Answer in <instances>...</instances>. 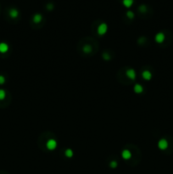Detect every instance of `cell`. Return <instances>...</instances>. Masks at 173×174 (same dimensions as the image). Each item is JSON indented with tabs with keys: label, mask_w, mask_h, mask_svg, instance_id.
Instances as JSON below:
<instances>
[{
	"label": "cell",
	"mask_w": 173,
	"mask_h": 174,
	"mask_svg": "<svg viewBox=\"0 0 173 174\" xmlns=\"http://www.w3.org/2000/svg\"><path fill=\"white\" fill-rule=\"evenodd\" d=\"M139 10H140L141 12H145L146 11V6L145 5H141V6L139 7Z\"/></svg>",
	"instance_id": "cell-19"
},
{
	"label": "cell",
	"mask_w": 173,
	"mask_h": 174,
	"mask_svg": "<svg viewBox=\"0 0 173 174\" xmlns=\"http://www.w3.org/2000/svg\"><path fill=\"white\" fill-rule=\"evenodd\" d=\"M126 77H127L129 79L131 80H135L136 79V72H135L133 69H129V70L126 71Z\"/></svg>",
	"instance_id": "cell-5"
},
{
	"label": "cell",
	"mask_w": 173,
	"mask_h": 174,
	"mask_svg": "<svg viewBox=\"0 0 173 174\" xmlns=\"http://www.w3.org/2000/svg\"><path fill=\"white\" fill-rule=\"evenodd\" d=\"M107 31H108V26H107V24H105V23H101L100 25L99 26V27H98V34L99 35V36H103V35H104L105 33L107 32Z\"/></svg>",
	"instance_id": "cell-1"
},
{
	"label": "cell",
	"mask_w": 173,
	"mask_h": 174,
	"mask_svg": "<svg viewBox=\"0 0 173 174\" xmlns=\"http://www.w3.org/2000/svg\"><path fill=\"white\" fill-rule=\"evenodd\" d=\"M46 147H47L48 150H53L56 149L57 147V142L55 139H53V138H51V139H49V141L46 143Z\"/></svg>",
	"instance_id": "cell-2"
},
{
	"label": "cell",
	"mask_w": 173,
	"mask_h": 174,
	"mask_svg": "<svg viewBox=\"0 0 173 174\" xmlns=\"http://www.w3.org/2000/svg\"><path fill=\"white\" fill-rule=\"evenodd\" d=\"M126 16L128 17L129 19H133L134 18V13H133L132 11H127L126 12Z\"/></svg>",
	"instance_id": "cell-16"
},
{
	"label": "cell",
	"mask_w": 173,
	"mask_h": 174,
	"mask_svg": "<svg viewBox=\"0 0 173 174\" xmlns=\"http://www.w3.org/2000/svg\"><path fill=\"white\" fill-rule=\"evenodd\" d=\"M104 60H110V55H109L108 54H104Z\"/></svg>",
	"instance_id": "cell-20"
},
{
	"label": "cell",
	"mask_w": 173,
	"mask_h": 174,
	"mask_svg": "<svg viewBox=\"0 0 173 174\" xmlns=\"http://www.w3.org/2000/svg\"><path fill=\"white\" fill-rule=\"evenodd\" d=\"M165 34H164L163 32H159L157 33L155 35V37H154V39H155V42H158V43H162V42L165 41Z\"/></svg>",
	"instance_id": "cell-4"
},
{
	"label": "cell",
	"mask_w": 173,
	"mask_h": 174,
	"mask_svg": "<svg viewBox=\"0 0 173 174\" xmlns=\"http://www.w3.org/2000/svg\"><path fill=\"white\" fill-rule=\"evenodd\" d=\"M158 147L160 150H165L168 148V142L165 138H161L160 141L158 142Z\"/></svg>",
	"instance_id": "cell-3"
},
{
	"label": "cell",
	"mask_w": 173,
	"mask_h": 174,
	"mask_svg": "<svg viewBox=\"0 0 173 174\" xmlns=\"http://www.w3.org/2000/svg\"><path fill=\"white\" fill-rule=\"evenodd\" d=\"M5 96H6V93L3 89H0V100L4 99Z\"/></svg>",
	"instance_id": "cell-15"
},
{
	"label": "cell",
	"mask_w": 173,
	"mask_h": 174,
	"mask_svg": "<svg viewBox=\"0 0 173 174\" xmlns=\"http://www.w3.org/2000/svg\"><path fill=\"white\" fill-rule=\"evenodd\" d=\"M122 3L125 7H126V8H130V7L133 4V0H123Z\"/></svg>",
	"instance_id": "cell-12"
},
{
	"label": "cell",
	"mask_w": 173,
	"mask_h": 174,
	"mask_svg": "<svg viewBox=\"0 0 173 174\" xmlns=\"http://www.w3.org/2000/svg\"><path fill=\"white\" fill-rule=\"evenodd\" d=\"M142 77L144 80H146V81H149V80L152 78V73L148 70L143 71L142 73Z\"/></svg>",
	"instance_id": "cell-6"
},
{
	"label": "cell",
	"mask_w": 173,
	"mask_h": 174,
	"mask_svg": "<svg viewBox=\"0 0 173 174\" xmlns=\"http://www.w3.org/2000/svg\"><path fill=\"white\" fill-rule=\"evenodd\" d=\"M121 156H122L123 159L129 160V159H131V157H132V153H131V151H130V150H124L122 151V153H121Z\"/></svg>",
	"instance_id": "cell-7"
},
{
	"label": "cell",
	"mask_w": 173,
	"mask_h": 174,
	"mask_svg": "<svg viewBox=\"0 0 173 174\" xmlns=\"http://www.w3.org/2000/svg\"><path fill=\"white\" fill-rule=\"evenodd\" d=\"M9 14H10V16L11 18H16L18 15H19V12H18L16 9H11L10 10V12H9Z\"/></svg>",
	"instance_id": "cell-10"
},
{
	"label": "cell",
	"mask_w": 173,
	"mask_h": 174,
	"mask_svg": "<svg viewBox=\"0 0 173 174\" xmlns=\"http://www.w3.org/2000/svg\"><path fill=\"white\" fill-rule=\"evenodd\" d=\"M110 167L111 168H115L117 166H118V164H117V161H112L111 162H110Z\"/></svg>",
	"instance_id": "cell-17"
},
{
	"label": "cell",
	"mask_w": 173,
	"mask_h": 174,
	"mask_svg": "<svg viewBox=\"0 0 173 174\" xmlns=\"http://www.w3.org/2000/svg\"><path fill=\"white\" fill-rule=\"evenodd\" d=\"M5 82V78L3 76H2V75H0V85H2V84H3V83Z\"/></svg>",
	"instance_id": "cell-18"
},
{
	"label": "cell",
	"mask_w": 173,
	"mask_h": 174,
	"mask_svg": "<svg viewBox=\"0 0 173 174\" xmlns=\"http://www.w3.org/2000/svg\"><path fill=\"white\" fill-rule=\"evenodd\" d=\"M65 155L66 157L71 158L73 156V155H74V153H73V151H72V150H71V149H67V150L65 151Z\"/></svg>",
	"instance_id": "cell-13"
},
{
	"label": "cell",
	"mask_w": 173,
	"mask_h": 174,
	"mask_svg": "<svg viewBox=\"0 0 173 174\" xmlns=\"http://www.w3.org/2000/svg\"><path fill=\"white\" fill-rule=\"evenodd\" d=\"M42 20V16L41 14H36V15L33 16V21L35 23H40Z\"/></svg>",
	"instance_id": "cell-11"
},
{
	"label": "cell",
	"mask_w": 173,
	"mask_h": 174,
	"mask_svg": "<svg viewBox=\"0 0 173 174\" xmlns=\"http://www.w3.org/2000/svg\"><path fill=\"white\" fill-rule=\"evenodd\" d=\"M9 50V45L5 42H0V53L4 54V53L8 52Z\"/></svg>",
	"instance_id": "cell-8"
},
{
	"label": "cell",
	"mask_w": 173,
	"mask_h": 174,
	"mask_svg": "<svg viewBox=\"0 0 173 174\" xmlns=\"http://www.w3.org/2000/svg\"><path fill=\"white\" fill-rule=\"evenodd\" d=\"M82 49H83V52L88 54V53H90L91 51H92V47H91L89 44H87V45H85L84 47H83Z\"/></svg>",
	"instance_id": "cell-14"
},
{
	"label": "cell",
	"mask_w": 173,
	"mask_h": 174,
	"mask_svg": "<svg viewBox=\"0 0 173 174\" xmlns=\"http://www.w3.org/2000/svg\"><path fill=\"white\" fill-rule=\"evenodd\" d=\"M134 92L136 93H142L143 92V87L141 84H136L134 86V88H133Z\"/></svg>",
	"instance_id": "cell-9"
},
{
	"label": "cell",
	"mask_w": 173,
	"mask_h": 174,
	"mask_svg": "<svg viewBox=\"0 0 173 174\" xmlns=\"http://www.w3.org/2000/svg\"><path fill=\"white\" fill-rule=\"evenodd\" d=\"M47 8L49 9V10H53V4H49L47 6Z\"/></svg>",
	"instance_id": "cell-21"
}]
</instances>
